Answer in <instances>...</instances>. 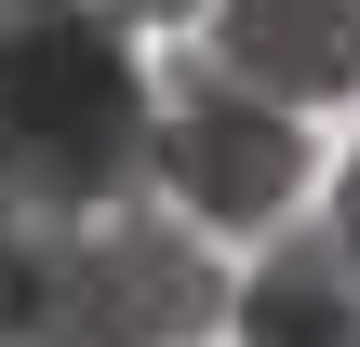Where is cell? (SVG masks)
<instances>
[{"instance_id": "cell-1", "label": "cell", "mask_w": 360, "mask_h": 347, "mask_svg": "<svg viewBox=\"0 0 360 347\" xmlns=\"http://www.w3.org/2000/svg\"><path fill=\"white\" fill-rule=\"evenodd\" d=\"M0 160L53 227L160 187V94L120 13H67V0L0 13Z\"/></svg>"}, {"instance_id": "cell-3", "label": "cell", "mask_w": 360, "mask_h": 347, "mask_svg": "<svg viewBox=\"0 0 360 347\" xmlns=\"http://www.w3.org/2000/svg\"><path fill=\"white\" fill-rule=\"evenodd\" d=\"M307 107H281V94H254L214 40L160 80V201L174 214H200L214 241H240V227H281L294 201H307V134H294Z\"/></svg>"}, {"instance_id": "cell-7", "label": "cell", "mask_w": 360, "mask_h": 347, "mask_svg": "<svg viewBox=\"0 0 360 347\" xmlns=\"http://www.w3.org/2000/svg\"><path fill=\"white\" fill-rule=\"evenodd\" d=\"M0 13H27V0H0ZM67 13H120V27H187L200 0H67Z\"/></svg>"}, {"instance_id": "cell-2", "label": "cell", "mask_w": 360, "mask_h": 347, "mask_svg": "<svg viewBox=\"0 0 360 347\" xmlns=\"http://www.w3.org/2000/svg\"><path fill=\"white\" fill-rule=\"evenodd\" d=\"M214 321H227L214 227L174 201H120V214H80L40 241L0 347H200Z\"/></svg>"}, {"instance_id": "cell-6", "label": "cell", "mask_w": 360, "mask_h": 347, "mask_svg": "<svg viewBox=\"0 0 360 347\" xmlns=\"http://www.w3.org/2000/svg\"><path fill=\"white\" fill-rule=\"evenodd\" d=\"M40 241H53V214L13 187V160H0V334H13V308H27V267H40Z\"/></svg>"}, {"instance_id": "cell-5", "label": "cell", "mask_w": 360, "mask_h": 347, "mask_svg": "<svg viewBox=\"0 0 360 347\" xmlns=\"http://www.w3.org/2000/svg\"><path fill=\"white\" fill-rule=\"evenodd\" d=\"M227 334L240 347H347L360 334V267L334 227H294L254 254V281L227 294Z\"/></svg>"}, {"instance_id": "cell-8", "label": "cell", "mask_w": 360, "mask_h": 347, "mask_svg": "<svg viewBox=\"0 0 360 347\" xmlns=\"http://www.w3.org/2000/svg\"><path fill=\"white\" fill-rule=\"evenodd\" d=\"M334 241H347V267H360V160H347V187H334Z\"/></svg>"}, {"instance_id": "cell-9", "label": "cell", "mask_w": 360, "mask_h": 347, "mask_svg": "<svg viewBox=\"0 0 360 347\" xmlns=\"http://www.w3.org/2000/svg\"><path fill=\"white\" fill-rule=\"evenodd\" d=\"M347 347H360V334H347Z\"/></svg>"}, {"instance_id": "cell-4", "label": "cell", "mask_w": 360, "mask_h": 347, "mask_svg": "<svg viewBox=\"0 0 360 347\" xmlns=\"http://www.w3.org/2000/svg\"><path fill=\"white\" fill-rule=\"evenodd\" d=\"M214 27V53L254 80V94H281V107H347L360 94V0H200Z\"/></svg>"}]
</instances>
